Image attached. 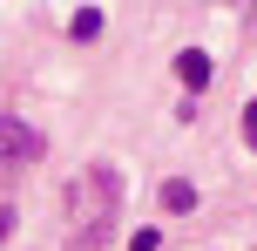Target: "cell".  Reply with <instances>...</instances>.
I'll use <instances>...</instances> for the list:
<instances>
[{
  "instance_id": "1",
  "label": "cell",
  "mask_w": 257,
  "mask_h": 251,
  "mask_svg": "<svg viewBox=\"0 0 257 251\" xmlns=\"http://www.w3.org/2000/svg\"><path fill=\"white\" fill-rule=\"evenodd\" d=\"M27 163H41V136L27 129L21 116H0V184H7L14 170H27Z\"/></svg>"
},
{
  "instance_id": "2",
  "label": "cell",
  "mask_w": 257,
  "mask_h": 251,
  "mask_svg": "<svg viewBox=\"0 0 257 251\" xmlns=\"http://www.w3.org/2000/svg\"><path fill=\"white\" fill-rule=\"evenodd\" d=\"M176 81H183V89H210V54L203 48H183L176 54Z\"/></svg>"
},
{
  "instance_id": "3",
  "label": "cell",
  "mask_w": 257,
  "mask_h": 251,
  "mask_svg": "<svg viewBox=\"0 0 257 251\" xmlns=\"http://www.w3.org/2000/svg\"><path fill=\"white\" fill-rule=\"evenodd\" d=\"M163 211H196V184H183V177H169V184H163Z\"/></svg>"
},
{
  "instance_id": "4",
  "label": "cell",
  "mask_w": 257,
  "mask_h": 251,
  "mask_svg": "<svg viewBox=\"0 0 257 251\" xmlns=\"http://www.w3.org/2000/svg\"><path fill=\"white\" fill-rule=\"evenodd\" d=\"M68 34H75V41H95V34H102V14H95V7H81L75 21H68Z\"/></svg>"
},
{
  "instance_id": "5",
  "label": "cell",
  "mask_w": 257,
  "mask_h": 251,
  "mask_svg": "<svg viewBox=\"0 0 257 251\" xmlns=\"http://www.w3.org/2000/svg\"><path fill=\"white\" fill-rule=\"evenodd\" d=\"M128 251H163V238H156V231H136V238H128Z\"/></svg>"
},
{
  "instance_id": "6",
  "label": "cell",
  "mask_w": 257,
  "mask_h": 251,
  "mask_svg": "<svg viewBox=\"0 0 257 251\" xmlns=\"http://www.w3.org/2000/svg\"><path fill=\"white\" fill-rule=\"evenodd\" d=\"M244 143L257 149V102H244Z\"/></svg>"
},
{
  "instance_id": "7",
  "label": "cell",
  "mask_w": 257,
  "mask_h": 251,
  "mask_svg": "<svg viewBox=\"0 0 257 251\" xmlns=\"http://www.w3.org/2000/svg\"><path fill=\"white\" fill-rule=\"evenodd\" d=\"M7 231H14V211H7V204H0V238H7Z\"/></svg>"
}]
</instances>
